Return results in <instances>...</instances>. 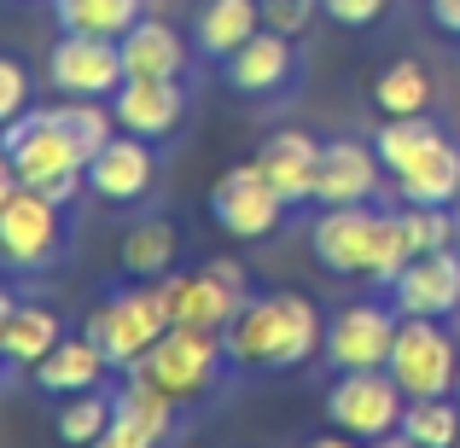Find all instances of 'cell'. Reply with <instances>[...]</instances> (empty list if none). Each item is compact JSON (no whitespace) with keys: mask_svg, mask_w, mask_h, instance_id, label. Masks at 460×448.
Instances as JSON below:
<instances>
[{"mask_svg":"<svg viewBox=\"0 0 460 448\" xmlns=\"http://www.w3.org/2000/svg\"><path fill=\"white\" fill-rule=\"evenodd\" d=\"M385 157L361 135H332L321 140V175H314V210L332 204H379L385 198Z\"/></svg>","mask_w":460,"mask_h":448,"instance_id":"cell-15","label":"cell"},{"mask_svg":"<svg viewBox=\"0 0 460 448\" xmlns=\"http://www.w3.org/2000/svg\"><path fill=\"white\" fill-rule=\"evenodd\" d=\"M30 105H35V70L18 53H0V128L18 123Z\"/></svg>","mask_w":460,"mask_h":448,"instance_id":"cell-33","label":"cell"},{"mask_svg":"<svg viewBox=\"0 0 460 448\" xmlns=\"http://www.w3.org/2000/svg\"><path fill=\"white\" fill-rule=\"evenodd\" d=\"M379 204H332V210H314L309 222V250L332 280H367L373 268V239H379Z\"/></svg>","mask_w":460,"mask_h":448,"instance_id":"cell-13","label":"cell"},{"mask_svg":"<svg viewBox=\"0 0 460 448\" xmlns=\"http://www.w3.org/2000/svg\"><path fill=\"white\" fill-rule=\"evenodd\" d=\"M58 338H65V321H58V309H47V303H18V309H12V321L0 326L6 367H23V373H30L41 356H53Z\"/></svg>","mask_w":460,"mask_h":448,"instance_id":"cell-25","label":"cell"},{"mask_svg":"<svg viewBox=\"0 0 460 448\" xmlns=\"http://www.w3.org/2000/svg\"><path fill=\"white\" fill-rule=\"evenodd\" d=\"M391 198H402V204H449L455 210L460 204V140L449 135L443 146H431L420 157L414 169H402Z\"/></svg>","mask_w":460,"mask_h":448,"instance_id":"cell-23","label":"cell"},{"mask_svg":"<svg viewBox=\"0 0 460 448\" xmlns=\"http://www.w3.org/2000/svg\"><path fill=\"white\" fill-rule=\"evenodd\" d=\"M402 414H408V391L391 379V367L332 373V391H326V419H332V431L379 443V437H391V431H402Z\"/></svg>","mask_w":460,"mask_h":448,"instance_id":"cell-7","label":"cell"},{"mask_svg":"<svg viewBox=\"0 0 460 448\" xmlns=\"http://www.w3.org/2000/svg\"><path fill=\"white\" fill-rule=\"evenodd\" d=\"M314 18H321V0H262V30H280V35H292V41Z\"/></svg>","mask_w":460,"mask_h":448,"instance_id":"cell-34","label":"cell"},{"mask_svg":"<svg viewBox=\"0 0 460 448\" xmlns=\"http://www.w3.org/2000/svg\"><path fill=\"white\" fill-rule=\"evenodd\" d=\"M18 187H23V180H18V169H12V157L0 152V204H6V198H12Z\"/></svg>","mask_w":460,"mask_h":448,"instance_id":"cell-38","label":"cell"},{"mask_svg":"<svg viewBox=\"0 0 460 448\" xmlns=\"http://www.w3.org/2000/svg\"><path fill=\"white\" fill-rule=\"evenodd\" d=\"M157 169L164 163H157L152 140L117 128V135L88 157V198L111 204V210H135V204H146L157 192Z\"/></svg>","mask_w":460,"mask_h":448,"instance_id":"cell-14","label":"cell"},{"mask_svg":"<svg viewBox=\"0 0 460 448\" xmlns=\"http://www.w3.org/2000/svg\"><path fill=\"white\" fill-rule=\"evenodd\" d=\"M414 262V245H408L402 233V215H396V204L385 198V215H379V239H373V268H367V285L373 292H391L396 274Z\"/></svg>","mask_w":460,"mask_h":448,"instance_id":"cell-31","label":"cell"},{"mask_svg":"<svg viewBox=\"0 0 460 448\" xmlns=\"http://www.w3.org/2000/svg\"><path fill=\"white\" fill-rule=\"evenodd\" d=\"M47 82H53V93H65V100H105L111 105V93L128 82L123 47L105 41V35L65 30L53 41V53H47Z\"/></svg>","mask_w":460,"mask_h":448,"instance_id":"cell-12","label":"cell"},{"mask_svg":"<svg viewBox=\"0 0 460 448\" xmlns=\"http://www.w3.org/2000/svg\"><path fill=\"white\" fill-rule=\"evenodd\" d=\"M402 431L420 448H460V396H414Z\"/></svg>","mask_w":460,"mask_h":448,"instance_id":"cell-30","label":"cell"},{"mask_svg":"<svg viewBox=\"0 0 460 448\" xmlns=\"http://www.w3.org/2000/svg\"><path fill=\"white\" fill-rule=\"evenodd\" d=\"M164 285V303H169V321L175 326H199V332H227L239 321V309L251 303V274L239 262L216 257L204 268H175Z\"/></svg>","mask_w":460,"mask_h":448,"instance_id":"cell-6","label":"cell"},{"mask_svg":"<svg viewBox=\"0 0 460 448\" xmlns=\"http://www.w3.org/2000/svg\"><path fill=\"white\" fill-rule=\"evenodd\" d=\"M111 414H117V396H111V384H100V391L65 396L58 414H53V431H58V443H65V448H93V443H100V431L111 426Z\"/></svg>","mask_w":460,"mask_h":448,"instance_id":"cell-29","label":"cell"},{"mask_svg":"<svg viewBox=\"0 0 460 448\" xmlns=\"http://www.w3.org/2000/svg\"><path fill=\"white\" fill-rule=\"evenodd\" d=\"M396 326L402 314L391 309V297H367V303H349L326 321L321 338V361L326 373H356V367H385L396 344Z\"/></svg>","mask_w":460,"mask_h":448,"instance_id":"cell-11","label":"cell"},{"mask_svg":"<svg viewBox=\"0 0 460 448\" xmlns=\"http://www.w3.org/2000/svg\"><path fill=\"white\" fill-rule=\"evenodd\" d=\"M426 18L438 35H449V41H460V0H426Z\"/></svg>","mask_w":460,"mask_h":448,"instance_id":"cell-37","label":"cell"},{"mask_svg":"<svg viewBox=\"0 0 460 448\" xmlns=\"http://www.w3.org/2000/svg\"><path fill=\"white\" fill-rule=\"evenodd\" d=\"M0 373H6V349H0Z\"/></svg>","mask_w":460,"mask_h":448,"instance_id":"cell-42","label":"cell"},{"mask_svg":"<svg viewBox=\"0 0 460 448\" xmlns=\"http://www.w3.org/2000/svg\"><path fill=\"white\" fill-rule=\"evenodd\" d=\"M53 18H58V30L123 41V35L146 18V0H53Z\"/></svg>","mask_w":460,"mask_h":448,"instance_id":"cell-28","label":"cell"},{"mask_svg":"<svg viewBox=\"0 0 460 448\" xmlns=\"http://www.w3.org/2000/svg\"><path fill=\"white\" fill-rule=\"evenodd\" d=\"M257 169L269 175V187L286 198V210L314 204V175H321V140L309 128H274L257 146Z\"/></svg>","mask_w":460,"mask_h":448,"instance_id":"cell-18","label":"cell"},{"mask_svg":"<svg viewBox=\"0 0 460 448\" xmlns=\"http://www.w3.org/2000/svg\"><path fill=\"white\" fill-rule=\"evenodd\" d=\"M396 314H426V321H455L460 314V245L449 250H426L396 274L391 292Z\"/></svg>","mask_w":460,"mask_h":448,"instance_id":"cell-17","label":"cell"},{"mask_svg":"<svg viewBox=\"0 0 460 448\" xmlns=\"http://www.w3.org/2000/svg\"><path fill=\"white\" fill-rule=\"evenodd\" d=\"M443 140H449V128L426 111V117H385L379 135H373V146H379L385 169H391V180H396L402 169H414L431 146H443Z\"/></svg>","mask_w":460,"mask_h":448,"instance_id":"cell-27","label":"cell"},{"mask_svg":"<svg viewBox=\"0 0 460 448\" xmlns=\"http://www.w3.org/2000/svg\"><path fill=\"white\" fill-rule=\"evenodd\" d=\"M117 47H123L128 76H175V82H187L192 58H199L187 35H181L175 23H164V18H140Z\"/></svg>","mask_w":460,"mask_h":448,"instance_id":"cell-21","label":"cell"},{"mask_svg":"<svg viewBox=\"0 0 460 448\" xmlns=\"http://www.w3.org/2000/svg\"><path fill=\"white\" fill-rule=\"evenodd\" d=\"M222 338H227V356H234L239 373H297L321 356L326 321L309 297L269 292V297H251Z\"/></svg>","mask_w":460,"mask_h":448,"instance_id":"cell-1","label":"cell"},{"mask_svg":"<svg viewBox=\"0 0 460 448\" xmlns=\"http://www.w3.org/2000/svg\"><path fill=\"white\" fill-rule=\"evenodd\" d=\"M70 257V215L47 192L18 187L0 204V268L6 274H47Z\"/></svg>","mask_w":460,"mask_h":448,"instance_id":"cell-5","label":"cell"},{"mask_svg":"<svg viewBox=\"0 0 460 448\" xmlns=\"http://www.w3.org/2000/svg\"><path fill=\"white\" fill-rule=\"evenodd\" d=\"M93 448H164V443H157L152 431L140 426V419H128V414H111V426L100 431V443H93Z\"/></svg>","mask_w":460,"mask_h":448,"instance_id":"cell-36","label":"cell"},{"mask_svg":"<svg viewBox=\"0 0 460 448\" xmlns=\"http://www.w3.org/2000/svg\"><path fill=\"white\" fill-rule=\"evenodd\" d=\"M111 379V361L100 356V344H93L88 332L82 338H58L53 356H41L30 367V384L47 396V402H65V396H82V391H100V384Z\"/></svg>","mask_w":460,"mask_h":448,"instance_id":"cell-19","label":"cell"},{"mask_svg":"<svg viewBox=\"0 0 460 448\" xmlns=\"http://www.w3.org/2000/svg\"><path fill=\"white\" fill-rule=\"evenodd\" d=\"M128 373H146L157 391H169L181 408H199L210 402L216 391H222L227 379H234V356H227V338L222 332H199V326H169L164 338L146 349V361Z\"/></svg>","mask_w":460,"mask_h":448,"instance_id":"cell-3","label":"cell"},{"mask_svg":"<svg viewBox=\"0 0 460 448\" xmlns=\"http://www.w3.org/2000/svg\"><path fill=\"white\" fill-rule=\"evenodd\" d=\"M181 257V233L169 215H140L123 233V250H117V268L123 280H169Z\"/></svg>","mask_w":460,"mask_h":448,"instance_id":"cell-22","label":"cell"},{"mask_svg":"<svg viewBox=\"0 0 460 448\" xmlns=\"http://www.w3.org/2000/svg\"><path fill=\"white\" fill-rule=\"evenodd\" d=\"M169 303H164V285L157 280H117L105 303L82 321V332L100 344V356L111 361V373H128L146 361V349L169 332Z\"/></svg>","mask_w":460,"mask_h":448,"instance_id":"cell-4","label":"cell"},{"mask_svg":"<svg viewBox=\"0 0 460 448\" xmlns=\"http://www.w3.org/2000/svg\"><path fill=\"white\" fill-rule=\"evenodd\" d=\"M367 448H420L408 431H391V437H379V443H367Z\"/></svg>","mask_w":460,"mask_h":448,"instance_id":"cell-40","label":"cell"},{"mask_svg":"<svg viewBox=\"0 0 460 448\" xmlns=\"http://www.w3.org/2000/svg\"><path fill=\"white\" fill-rule=\"evenodd\" d=\"M455 396H460V379H455Z\"/></svg>","mask_w":460,"mask_h":448,"instance_id":"cell-44","label":"cell"},{"mask_svg":"<svg viewBox=\"0 0 460 448\" xmlns=\"http://www.w3.org/2000/svg\"><path fill=\"white\" fill-rule=\"evenodd\" d=\"M286 215H292V210H286V198L269 187V175L257 169V157L216 175V187H210V222L222 227L227 239H274Z\"/></svg>","mask_w":460,"mask_h":448,"instance_id":"cell-10","label":"cell"},{"mask_svg":"<svg viewBox=\"0 0 460 448\" xmlns=\"http://www.w3.org/2000/svg\"><path fill=\"white\" fill-rule=\"evenodd\" d=\"M216 76H222L227 93H239V100H251V105H280V100H292V93L304 88V58H297L292 35L257 30L234 58L216 65Z\"/></svg>","mask_w":460,"mask_h":448,"instance_id":"cell-9","label":"cell"},{"mask_svg":"<svg viewBox=\"0 0 460 448\" xmlns=\"http://www.w3.org/2000/svg\"><path fill=\"white\" fill-rule=\"evenodd\" d=\"M187 105H192V88L175 82V76H128L123 88L111 93L117 128L152 140V146H164V140L187 123Z\"/></svg>","mask_w":460,"mask_h":448,"instance_id":"cell-16","label":"cell"},{"mask_svg":"<svg viewBox=\"0 0 460 448\" xmlns=\"http://www.w3.org/2000/svg\"><path fill=\"white\" fill-rule=\"evenodd\" d=\"M53 117L65 123V135L76 140V146L88 152V157L117 135V111H111L105 100H65V105H53Z\"/></svg>","mask_w":460,"mask_h":448,"instance_id":"cell-32","label":"cell"},{"mask_svg":"<svg viewBox=\"0 0 460 448\" xmlns=\"http://www.w3.org/2000/svg\"><path fill=\"white\" fill-rule=\"evenodd\" d=\"M304 448H367V443L349 437V431H332V437H314V443H304Z\"/></svg>","mask_w":460,"mask_h":448,"instance_id":"cell-39","label":"cell"},{"mask_svg":"<svg viewBox=\"0 0 460 448\" xmlns=\"http://www.w3.org/2000/svg\"><path fill=\"white\" fill-rule=\"evenodd\" d=\"M391 0H321V18H332L338 30H373L385 23Z\"/></svg>","mask_w":460,"mask_h":448,"instance_id":"cell-35","label":"cell"},{"mask_svg":"<svg viewBox=\"0 0 460 448\" xmlns=\"http://www.w3.org/2000/svg\"><path fill=\"white\" fill-rule=\"evenodd\" d=\"M0 152L12 157L23 187L47 192L53 204H76V192H88V152L65 135V123L53 117V105H30L18 123L0 128Z\"/></svg>","mask_w":460,"mask_h":448,"instance_id":"cell-2","label":"cell"},{"mask_svg":"<svg viewBox=\"0 0 460 448\" xmlns=\"http://www.w3.org/2000/svg\"><path fill=\"white\" fill-rule=\"evenodd\" d=\"M181 448H204V443H181Z\"/></svg>","mask_w":460,"mask_h":448,"instance_id":"cell-43","label":"cell"},{"mask_svg":"<svg viewBox=\"0 0 460 448\" xmlns=\"http://www.w3.org/2000/svg\"><path fill=\"white\" fill-rule=\"evenodd\" d=\"M111 396H117V414L140 419L157 443H175L181 426H187V408H181L169 391H157L146 373H123V384H111Z\"/></svg>","mask_w":460,"mask_h":448,"instance_id":"cell-26","label":"cell"},{"mask_svg":"<svg viewBox=\"0 0 460 448\" xmlns=\"http://www.w3.org/2000/svg\"><path fill=\"white\" fill-rule=\"evenodd\" d=\"M367 100L379 117H426L431 100H438V82H431V70L420 58H396V65H385L373 76Z\"/></svg>","mask_w":460,"mask_h":448,"instance_id":"cell-24","label":"cell"},{"mask_svg":"<svg viewBox=\"0 0 460 448\" xmlns=\"http://www.w3.org/2000/svg\"><path fill=\"white\" fill-rule=\"evenodd\" d=\"M12 309H18V292H6V285H0V326L12 321Z\"/></svg>","mask_w":460,"mask_h":448,"instance_id":"cell-41","label":"cell"},{"mask_svg":"<svg viewBox=\"0 0 460 448\" xmlns=\"http://www.w3.org/2000/svg\"><path fill=\"white\" fill-rule=\"evenodd\" d=\"M262 30V0H199L192 6V53L204 65L234 58Z\"/></svg>","mask_w":460,"mask_h":448,"instance_id":"cell-20","label":"cell"},{"mask_svg":"<svg viewBox=\"0 0 460 448\" xmlns=\"http://www.w3.org/2000/svg\"><path fill=\"white\" fill-rule=\"evenodd\" d=\"M391 379L414 396H455V379H460V349H455V332L449 321H426V314H402L396 326V344H391Z\"/></svg>","mask_w":460,"mask_h":448,"instance_id":"cell-8","label":"cell"}]
</instances>
